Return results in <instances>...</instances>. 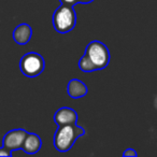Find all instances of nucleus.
Segmentation results:
<instances>
[{
  "label": "nucleus",
  "mask_w": 157,
  "mask_h": 157,
  "mask_svg": "<svg viewBox=\"0 0 157 157\" xmlns=\"http://www.w3.org/2000/svg\"><path fill=\"white\" fill-rule=\"evenodd\" d=\"M76 14L72 6L61 3L53 14V26L59 33H67L75 27Z\"/></svg>",
  "instance_id": "2"
},
{
  "label": "nucleus",
  "mask_w": 157,
  "mask_h": 157,
  "mask_svg": "<svg viewBox=\"0 0 157 157\" xmlns=\"http://www.w3.org/2000/svg\"><path fill=\"white\" fill-rule=\"evenodd\" d=\"M54 121L58 126L68 124H76L78 122V114L71 108H60L54 114Z\"/></svg>",
  "instance_id": "6"
},
{
  "label": "nucleus",
  "mask_w": 157,
  "mask_h": 157,
  "mask_svg": "<svg viewBox=\"0 0 157 157\" xmlns=\"http://www.w3.org/2000/svg\"><path fill=\"white\" fill-rule=\"evenodd\" d=\"M85 133L84 128L75 124H68L58 126L54 135V146L61 153L68 152L73 146L75 140Z\"/></svg>",
  "instance_id": "1"
},
{
  "label": "nucleus",
  "mask_w": 157,
  "mask_h": 157,
  "mask_svg": "<svg viewBox=\"0 0 157 157\" xmlns=\"http://www.w3.org/2000/svg\"><path fill=\"white\" fill-rule=\"evenodd\" d=\"M85 55L96 66L97 70L105 69L110 63V52L108 48L100 41H92L85 50Z\"/></svg>",
  "instance_id": "3"
},
{
  "label": "nucleus",
  "mask_w": 157,
  "mask_h": 157,
  "mask_svg": "<svg viewBox=\"0 0 157 157\" xmlns=\"http://www.w3.org/2000/svg\"><path fill=\"white\" fill-rule=\"evenodd\" d=\"M0 156H12V151H10L6 146H2L0 147Z\"/></svg>",
  "instance_id": "11"
},
{
  "label": "nucleus",
  "mask_w": 157,
  "mask_h": 157,
  "mask_svg": "<svg viewBox=\"0 0 157 157\" xmlns=\"http://www.w3.org/2000/svg\"><path fill=\"white\" fill-rule=\"evenodd\" d=\"M78 67L83 72H93L95 70H97L96 66L92 63L90 58L86 56L85 54L81 57V59L78 60Z\"/></svg>",
  "instance_id": "10"
},
{
  "label": "nucleus",
  "mask_w": 157,
  "mask_h": 157,
  "mask_svg": "<svg viewBox=\"0 0 157 157\" xmlns=\"http://www.w3.org/2000/svg\"><path fill=\"white\" fill-rule=\"evenodd\" d=\"M42 146L41 138L36 133L27 132L26 138L24 139V142L22 144V150L27 154H36L39 152Z\"/></svg>",
  "instance_id": "7"
},
{
  "label": "nucleus",
  "mask_w": 157,
  "mask_h": 157,
  "mask_svg": "<svg viewBox=\"0 0 157 157\" xmlns=\"http://www.w3.org/2000/svg\"><path fill=\"white\" fill-rule=\"evenodd\" d=\"M61 3H63V5H68V6H75L76 3H78V0H59Z\"/></svg>",
  "instance_id": "13"
},
{
  "label": "nucleus",
  "mask_w": 157,
  "mask_h": 157,
  "mask_svg": "<svg viewBox=\"0 0 157 157\" xmlns=\"http://www.w3.org/2000/svg\"><path fill=\"white\" fill-rule=\"evenodd\" d=\"M124 156H126V157H128V156H131V157H136L137 156V152H136L133 148H127L126 151L124 152Z\"/></svg>",
  "instance_id": "12"
},
{
  "label": "nucleus",
  "mask_w": 157,
  "mask_h": 157,
  "mask_svg": "<svg viewBox=\"0 0 157 157\" xmlns=\"http://www.w3.org/2000/svg\"><path fill=\"white\" fill-rule=\"evenodd\" d=\"M44 66L45 63L43 57L36 52H29L25 54L20 61L21 71L28 78H36L40 75L43 72Z\"/></svg>",
  "instance_id": "4"
},
{
  "label": "nucleus",
  "mask_w": 157,
  "mask_h": 157,
  "mask_svg": "<svg viewBox=\"0 0 157 157\" xmlns=\"http://www.w3.org/2000/svg\"><path fill=\"white\" fill-rule=\"evenodd\" d=\"M68 95L71 98L78 99L82 98L87 94V86L83 83L82 81L78 80V78H73L68 83L67 86Z\"/></svg>",
  "instance_id": "9"
},
{
  "label": "nucleus",
  "mask_w": 157,
  "mask_h": 157,
  "mask_svg": "<svg viewBox=\"0 0 157 157\" xmlns=\"http://www.w3.org/2000/svg\"><path fill=\"white\" fill-rule=\"evenodd\" d=\"M27 136V131L25 129H13L7 132L3 138V146L9 148L10 151H16L22 147L24 139Z\"/></svg>",
  "instance_id": "5"
},
{
  "label": "nucleus",
  "mask_w": 157,
  "mask_h": 157,
  "mask_svg": "<svg viewBox=\"0 0 157 157\" xmlns=\"http://www.w3.org/2000/svg\"><path fill=\"white\" fill-rule=\"evenodd\" d=\"M31 37H33V29H31L30 25L25 24V23L16 26V28L13 31L14 41L20 45H24V44L28 43Z\"/></svg>",
  "instance_id": "8"
},
{
  "label": "nucleus",
  "mask_w": 157,
  "mask_h": 157,
  "mask_svg": "<svg viewBox=\"0 0 157 157\" xmlns=\"http://www.w3.org/2000/svg\"><path fill=\"white\" fill-rule=\"evenodd\" d=\"M78 1L80 3H84V5H87V3L93 2L94 0H78Z\"/></svg>",
  "instance_id": "14"
}]
</instances>
